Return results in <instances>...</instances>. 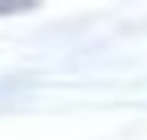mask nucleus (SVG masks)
Returning a JSON list of instances; mask_svg holds the SVG:
<instances>
[{"label":"nucleus","mask_w":147,"mask_h":140,"mask_svg":"<svg viewBox=\"0 0 147 140\" xmlns=\"http://www.w3.org/2000/svg\"><path fill=\"white\" fill-rule=\"evenodd\" d=\"M30 10H36V0H0V16L30 13Z\"/></svg>","instance_id":"nucleus-1"}]
</instances>
